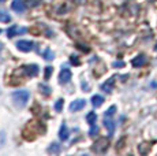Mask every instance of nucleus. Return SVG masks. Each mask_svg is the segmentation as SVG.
Instances as JSON below:
<instances>
[{"mask_svg":"<svg viewBox=\"0 0 157 156\" xmlns=\"http://www.w3.org/2000/svg\"><path fill=\"white\" fill-rule=\"evenodd\" d=\"M44 130H45L44 126H41V123H38V122H29L22 131L23 138L28 141H33L37 136H40Z\"/></svg>","mask_w":157,"mask_h":156,"instance_id":"1","label":"nucleus"},{"mask_svg":"<svg viewBox=\"0 0 157 156\" xmlns=\"http://www.w3.org/2000/svg\"><path fill=\"white\" fill-rule=\"evenodd\" d=\"M11 97H13V101L15 106L19 107V108H23V107L28 104V101L30 99V92L25 91V89H22V91H15L14 93L11 95Z\"/></svg>","mask_w":157,"mask_h":156,"instance_id":"2","label":"nucleus"},{"mask_svg":"<svg viewBox=\"0 0 157 156\" xmlns=\"http://www.w3.org/2000/svg\"><path fill=\"white\" fill-rule=\"evenodd\" d=\"M108 146H109V140L101 137V138H98L94 144H93L92 149H93V152H96V154H105Z\"/></svg>","mask_w":157,"mask_h":156,"instance_id":"3","label":"nucleus"},{"mask_svg":"<svg viewBox=\"0 0 157 156\" xmlns=\"http://www.w3.org/2000/svg\"><path fill=\"white\" fill-rule=\"evenodd\" d=\"M38 71H40V68H38L37 64H26L23 67H21L19 73L25 74L26 77H36L38 74Z\"/></svg>","mask_w":157,"mask_h":156,"instance_id":"4","label":"nucleus"},{"mask_svg":"<svg viewBox=\"0 0 157 156\" xmlns=\"http://www.w3.org/2000/svg\"><path fill=\"white\" fill-rule=\"evenodd\" d=\"M71 77H72V73L70 68L63 67L59 74V82L62 84V85H66V84H68L71 81Z\"/></svg>","mask_w":157,"mask_h":156,"instance_id":"5","label":"nucleus"},{"mask_svg":"<svg viewBox=\"0 0 157 156\" xmlns=\"http://www.w3.org/2000/svg\"><path fill=\"white\" fill-rule=\"evenodd\" d=\"M17 48L19 51H22V52H30L34 48V44L29 40H19L17 43Z\"/></svg>","mask_w":157,"mask_h":156,"instance_id":"6","label":"nucleus"},{"mask_svg":"<svg viewBox=\"0 0 157 156\" xmlns=\"http://www.w3.org/2000/svg\"><path fill=\"white\" fill-rule=\"evenodd\" d=\"M28 32V29L26 28H18V26H11L10 29L7 30V36L10 38H13V37H15V36H19V34H25V33Z\"/></svg>","mask_w":157,"mask_h":156,"instance_id":"7","label":"nucleus"},{"mask_svg":"<svg viewBox=\"0 0 157 156\" xmlns=\"http://www.w3.org/2000/svg\"><path fill=\"white\" fill-rule=\"evenodd\" d=\"M85 106H86V100H82V99H78V100L72 101V103L70 104V111H72V112H77V111L82 110Z\"/></svg>","mask_w":157,"mask_h":156,"instance_id":"8","label":"nucleus"},{"mask_svg":"<svg viewBox=\"0 0 157 156\" xmlns=\"http://www.w3.org/2000/svg\"><path fill=\"white\" fill-rule=\"evenodd\" d=\"M11 8L14 11H17V13H23L26 10V4L23 0H14L13 4H11Z\"/></svg>","mask_w":157,"mask_h":156,"instance_id":"9","label":"nucleus"},{"mask_svg":"<svg viewBox=\"0 0 157 156\" xmlns=\"http://www.w3.org/2000/svg\"><path fill=\"white\" fill-rule=\"evenodd\" d=\"M115 85V77H111L109 80H107V82H104L101 85V91H104L105 93H111Z\"/></svg>","mask_w":157,"mask_h":156,"instance_id":"10","label":"nucleus"},{"mask_svg":"<svg viewBox=\"0 0 157 156\" xmlns=\"http://www.w3.org/2000/svg\"><path fill=\"white\" fill-rule=\"evenodd\" d=\"M68 127H67V125L63 122L62 126H60V130H59V138L62 140V141H67L68 140Z\"/></svg>","mask_w":157,"mask_h":156,"instance_id":"11","label":"nucleus"},{"mask_svg":"<svg viewBox=\"0 0 157 156\" xmlns=\"http://www.w3.org/2000/svg\"><path fill=\"white\" fill-rule=\"evenodd\" d=\"M104 126L108 129L109 131V137L113 136V131H115V122L112 118H104Z\"/></svg>","mask_w":157,"mask_h":156,"instance_id":"12","label":"nucleus"},{"mask_svg":"<svg viewBox=\"0 0 157 156\" xmlns=\"http://www.w3.org/2000/svg\"><path fill=\"white\" fill-rule=\"evenodd\" d=\"M145 63H146V58H145L144 55H138L137 58H134L131 60V64L134 66V67H141V66H144Z\"/></svg>","mask_w":157,"mask_h":156,"instance_id":"13","label":"nucleus"},{"mask_svg":"<svg viewBox=\"0 0 157 156\" xmlns=\"http://www.w3.org/2000/svg\"><path fill=\"white\" fill-rule=\"evenodd\" d=\"M102 103H104V97L100 95H94L92 97V104H93V107H96V108H98V107H101L102 106Z\"/></svg>","mask_w":157,"mask_h":156,"instance_id":"14","label":"nucleus"},{"mask_svg":"<svg viewBox=\"0 0 157 156\" xmlns=\"http://www.w3.org/2000/svg\"><path fill=\"white\" fill-rule=\"evenodd\" d=\"M86 121H87V123H89L90 126L96 125V121H97V114L93 112V111H92V112H89L86 115Z\"/></svg>","mask_w":157,"mask_h":156,"instance_id":"15","label":"nucleus"},{"mask_svg":"<svg viewBox=\"0 0 157 156\" xmlns=\"http://www.w3.org/2000/svg\"><path fill=\"white\" fill-rule=\"evenodd\" d=\"M43 56L45 60H53V58H55V55H53V52L49 49V48H45V51L43 52Z\"/></svg>","mask_w":157,"mask_h":156,"instance_id":"16","label":"nucleus"},{"mask_svg":"<svg viewBox=\"0 0 157 156\" xmlns=\"http://www.w3.org/2000/svg\"><path fill=\"white\" fill-rule=\"evenodd\" d=\"M115 112H116V107H115V106H111L109 108H108V110L104 112V118H112V116L115 115Z\"/></svg>","mask_w":157,"mask_h":156,"instance_id":"17","label":"nucleus"},{"mask_svg":"<svg viewBox=\"0 0 157 156\" xmlns=\"http://www.w3.org/2000/svg\"><path fill=\"white\" fill-rule=\"evenodd\" d=\"M48 152H49V154H59L60 152V145L59 144H56V142L51 144V146L48 148Z\"/></svg>","mask_w":157,"mask_h":156,"instance_id":"18","label":"nucleus"},{"mask_svg":"<svg viewBox=\"0 0 157 156\" xmlns=\"http://www.w3.org/2000/svg\"><path fill=\"white\" fill-rule=\"evenodd\" d=\"M11 21V17L8 15L6 11H0V22H4V23H8Z\"/></svg>","mask_w":157,"mask_h":156,"instance_id":"19","label":"nucleus"},{"mask_svg":"<svg viewBox=\"0 0 157 156\" xmlns=\"http://www.w3.org/2000/svg\"><path fill=\"white\" fill-rule=\"evenodd\" d=\"M63 104H64V100H63V99H59V100H57L56 103H55V110L57 111V112H62Z\"/></svg>","mask_w":157,"mask_h":156,"instance_id":"20","label":"nucleus"},{"mask_svg":"<svg viewBox=\"0 0 157 156\" xmlns=\"http://www.w3.org/2000/svg\"><path fill=\"white\" fill-rule=\"evenodd\" d=\"M98 133V127H97V125H92L90 126V130H89V136H96V134Z\"/></svg>","mask_w":157,"mask_h":156,"instance_id":"21","label":"nucleus"},{"mask_svg":"<svg viewBox=\"0 0 157 156\" xmlns=\"http://www.w3.org/2000/svg\"><path fill=\"white\" fill-rule=\"evenodd\" d=\"M4 144H6V133L3 130H0V148H3Z\"/></svg>","mask_w":157,"mask_h":156,"instance_id":"22","label":"nucleus"},{"mask_svg":"<svg viewBox=\"0 0 157 156\" xmlns=\"http://www.w3.org/2000/svg\"><path fill=\"white\" fill-rule=\"evenodd\" d=\"M40 89L43 91V93L45 96H48V95H51V89L48 88V86H45V85H40Z\"/></svg>","mask_w":157,"mask_h":156,"instance_id":"23","label":"nucleus"},{"mask_svg":"<svg viewBox=\"0 0 157 156\" xmlns=\"http://www.w3.org/2000/svg\"><path fill=\"white\" fill-rule=\"evenodd\" d=\"M52 71H53V68L52 67H45V80H48V78L51 77V74H52Z\"/></svg>","mask_w":157,"mask_h":156,"instance_id":"24","label":"nucleus"},{"mask_svg":"<svg viewBox=\"0 0 157 156\" xmlns=\"http://www.w3.org/2000/svg\"><path fill=\"white\" fill-rule=\"evenodd\" d=\"M71 63H74L75 66H78V64H79V60H78V59H77V56H74V55L71 56Z\"/></svg>","mask_w":157,"mask_h":156,"instance_id":"25","label":"nucleus"},{"mask_svg":"<svg viewBox=\"0 0 157 156\" xmlns=\"http://www.w3.org/2000/svg\"><path fill=\"white\" fill-rule=\"evenodd\" d=\"M123 66H124L123 62H115L113 63V67H123Z\"/></svg>","mask_w":157,"mask_h":156,"instance_id":"26","label":"nucleus"},{"mask_svg":"<svg viewBox=\"0 0 157 156\" xmlns=\"http://www.w3.org/2000/svg\"><path fill=\"white\" fill-rule=\"evenodd\" d=\"M0 95H2V89H0Z\"/></svg>","mask_w":157,"mask_h":156,"instance_id":"27","label":"nucleus"}]
</instances>
